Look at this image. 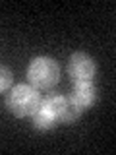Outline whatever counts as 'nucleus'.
<instances>
[{
  "instance_id": "f257e3e1",
  "label": "nucleus",
  "mask_w": 116,
  "mask_h": 155,
  "mask_svg": "<svg viewBox=\"0 0 116 155\" xmlns=\"http://www.w3.org/2000/svg\"><path fill=\"white\" fill-rule=\"evenodd\" d=\"M41 93L29 84H18L8 89L6 95V109L18 118H31L33 113L39 109Z\"/></svg>"
},
{
  "instance_id": "f03ea898",
  "label": "nucleus",
  "mask_w": 116,
  "mask_h": 155,
  "mask_svg": "<svg viewBox=\"0 0 116 155\" xmlns=\"http://www.w3.org/2000/svg\"><path fill=\"white\" fill-rule=\"evenodd\" d=\"M60 81V64L50 56H37L27 66V84L39 91H50Z\"/></svg>"
},
{
  "instance_id": "7ed1b4c3",
  "label": "nucleus",
  "mask_w": 116,
  "mask_h": 155,
  "mask_svg": "<svg viewBox=\"0 0 116 155\" xmlns=\"http://www.w3.org/2000/svg\"><path fill=\"white\" fill-rule=\"evenodd\" d=\"M97 74V62L87 52H74L68 58V76L72 81H93Z\"/></svg>"
},
{
  "instance_id": "20e7f679",
  "label": "nucleus",
  "mask_w": 116,
  "mask_h": 155,
  "mask_svg": "<svg viewBox=\"0 0 116 155\" xmlns=\"http://www.w3.org/2000/svg\"><path fill=\"white\" fill-rule=\"evenodd\" d=\"M68 99L72 103H76L81 110L89 109V107L95 105L97 101V87L93 85V81H76L74 87H72Z\"/></svg>"
},
{
  "instance_id": "39448f33",
  "label": "nucleus",
  "mask_w": 116,
  "mask_h": 155,
  "mask_svg": "<svg viewBox=\"0 0 116 155\" xmlns=\"http://www.w3.org/2000/svg\"><path fill=\"white\" fill-rule=\"evenodd\" d=\"M31 124L35 130H41V132H47V130H52L60 124L58 116L54 114V110H50L45 103H39V109L33 113L31 116Z\"/></svg>"
},
{
  "instance_id": "423d86ee",
  "label": "nucleus",
  "mask_w": 116,
  "mask_h": 155,
  "mask_svg": "<svg viewBox=\"0 0 116 155\" xmlns=\"http://www.w3.org/2000/svg\"><path fill=\"white\" fill-rule=\"evenodd\" d=\"M81 113H83V110L66 97L62 107H60V110H58V120H60V124H72L81 116Z\"/></svg>"
},
{
  "instance_id": "0eeeda50",
  "label": "nucleus",
  "mask_w": 116,
  "mask_h": 155,
  "mask_svg": "<svg viewBox=\"0 0 116 155\" xmlns=\"http://www.w3.org/2000/svg\"><path fill=\"white\" fill-rule=\"evenodd\" d=\"M14 84V74L12 70H10L8 66L0 64V93H4V91H8L10 87Z\"/></svg>"
}]
</instances>
